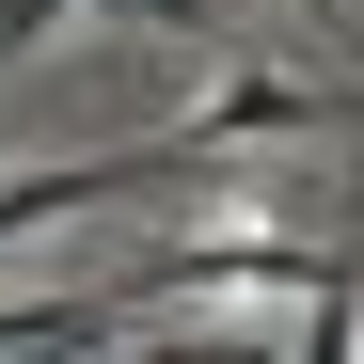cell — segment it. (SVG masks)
<instances>
[{"label": "cell", "mask_w": 364, "mask_h": 364, "mask_svg": "<svg viewBox=\"0 0 364 364\" xmlns=\"http://www.w3.org/2000/svg\"><path fill=\"white\" fill-rule=\"evenodd\" d=\"M143 317H174L159 254L111 285H64V301H0V364H111V348H143Z\"/></svg>", "instance_id": "obj_1"}, {"label": "cell", "mask_w": 364, "mask_h": 364, "mask_svg": "<svg viewBox=\"0 0 364 364\" xmlns=\"http://www.w3.org/2000/svg\"><path fill=\"white\" fill-rule=\"evenodd\" d=\"M159 285H174V301H333L348 269L301 254V237H254V222H237V237H174Z\"/></svg>", "instance_id": "obj_2"}, {"label": "cell", "mask_w": 364, "mask_h": 364, "mask_svg": "<svg viewBox=\"0 0 364 364\" xmlns=\"http://www.w3.org/2000/svg\"><path fill=\"white\" fill-rule=\"evenodd\" d=\"M285 127H317V95H301L285 64H222V95H206L174 143H191V159H237V143H285Z\"/></svg>", "instance_id": "obj_3"}, {"label": "cell", "mask_w": 364, "mask_h": 364, "mask_svg": "<svg viewBox=\"0 0 364 364\" xmlns=\"http://www.w3.org/2000/svg\"><path fill=\"white\" fill-rule=\"evenodd\" d=\"M111 364H285V348H269V333H174V317H159L143 348H111Z\"/></svg>", "instance_id": "obj_4"}, {"label": "cell", "mask_w": 364, "mask_h": 364, "mask_svg": "<svg viewBox=\"0 0 364 364\" xmlns=\"http://www.w3.org/2000/svg\"><path fill=\"white\" fill-rule=\"evenodd\" d=\"M64 16H80V0H0V64H32V48L64 32Z\"/></svg>", "instance_id": "obj_5"}, {"label": "cell", "mask_w": 364, "mask_h": 364, "mask_svg": "<svg viewBox=\"0 0 364 364\" xmlns=\"http://www.w3.org/2000/svg\"><path fill=\"white\" fill-rule=\"evenodd\" d=\"M143 16H159V32H222V0H143Z\"/></svg>", "instance_id": "obj_6"}]
</instances>
